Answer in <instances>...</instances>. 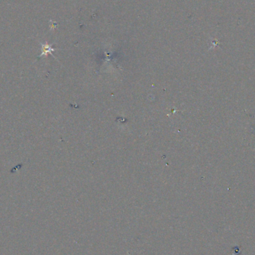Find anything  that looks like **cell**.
I'll return each mask as SVG.
<instances>
[{"mask_svg": "<svg viewBox=\"0 0 255 255\" xmlns=\"http://www.w3.org/2000/svg\"><path fill=\"white\" fill-rule=\"evenodd\" d=\"M52 51H54V48H51V46H48V45H45V46H42V53L41 55H43V54H46L48 53H51Z\"/></svg>", "mask_w": 255, "mask_h": 255, "instance_id": "obj_1", "label": "cell"}]
</instances>
